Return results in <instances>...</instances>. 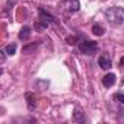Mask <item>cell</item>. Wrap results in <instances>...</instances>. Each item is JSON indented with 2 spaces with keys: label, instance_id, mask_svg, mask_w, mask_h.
Returning <instances> with one entry per match:
<instances>
[{
  "label": "cell",
  "instance_id": "15",
  "mask_svg": "<svg viewBox=\"0 0 124 124\" xmlns=\"http://www.w3.org/2000/svg\"><path fill=\"white\" fill-rule=\"evenodd\" d=\"M123 83H124V79H123Z\"/></svg>",
  "mask_w": 124,
  "mask_h": 124
},
{
  "label": "cell",
  "instance_id": "1",
  "mask_svg": "<svg viewBox=\"0 0 124 124\" xmlns=\"http://www.w3.org/2000/svg\"><path fill=\"white\" fill-rule=\"evenodd\" d=\"M105 18L111 25H121L124 22V9L123 8H109L105 12Z\"/></svg>",
  "mask_w": 124,
  "mask_h": 124
},
{
  "label": "cell",
  "instance_id": "3",
  "mask_svg": "<svg viewBox=\"0 0 124 124\" xmlns=\"http://www.w3.org/2000/svg\"><path fill=\"white\" fill-rule=\"evenodd\" d=\"M61 8L67 12H78L80 9V3H79V0H64L61 3Z\"/></svg>",
  "mask_w": 124,
  "mask_h": 124
},
{
  "label": "cell",
  "instance_id": "7",
  "mask_svg": "<svg viewBox=\"0 0 124 124\" xmlns=\"http://www.w3.org/2000/svg\"><path fill=\"white\" fill-rule=\"evenodd\" d=\"M25 98H26V104H28V108L29 109H34L35 105H37V101H35V95L31 93V92H26L25 93Z\"/></svg>",
  "mask_w": 124,
  "mask_h": 124
},
{
  "label": "cell",
  "instance_id": "2",
  "mask_svg": "<svg viewBox=\"0 0 124 124\" xmlns=\"http://www.w3.org/2000/svg\"><path fill=\"white\" fill-rule=\"evenodd\" d=\"M79 51L85 55H92L98 51V42H95V41H79Z\"/></svg>",
  "mask_w": 124,
  "mask_h": 124
},
{
  "label": "cell",
  "instance_id": "8",
  "mask_svg": "<svg viewBox=\"0 0 124 124\" xmlns=\"http://www.w3.org/2000/svg\"><path fill=\"white\" fill-rule=\"evenodd\" d=\"M73 121H75V123H85L86 118H85L83 111H80V109H75V112H73Z\"/></svg>",
  "mask_w": 124,
  "mask_h": 124
},
{
  "label": "cell",
  "instance_id": "9",
  "mask_svg": "<svg viewBox=\"0 0 124 124\" xmlns=\"http://www.w3.org/2000/svg\"><path fill=\"white\" fill-rule=\"evenodd\" d=\"M18 37H19V39H23V41L28 39V38L31 37V28H29V26H23V28L19 31V35H18Z\"/></svg>",
  "mask_w": 124,
  "mask_h": 124
},
{
  "label": "cell",
  "instance_id": "5",
  "mask_svg": "<svg viewBox=\"0 0 124 124\" xmlns=\"http://www.w3.org/2000/svg\"><path fill=\"white\" fill-rule=\"evenodd\" d=\"M39 21H42L44 23H54L55 22V18L53 15H50L48 12L44 10V8H39Z\"/></svg>",
  "mask_w": 124,
  "mask_h": 124
},
{
  "label": "cell",
  "instance_id": "4",
  "mask_svg": "<svg viewBox=\"0 0 124 124\" xmlns=\"http://www.w3.org/2000/svg\"><path fill=\"white\" fill-rule=\"evenodd\" d=\"M98 64H99V67L104 69V70L111 69V57H109V54H102V55L98 58Z\"/></svg>",
  "mask_w": 124,
  "mask_h": 124
},
{
  "label": "cell",
  "instance_id": "10",
  "mask_svg": "<svg viewBox=\"0 0 124 124\" xmlns=\"http://www.w3.org/2000/svg\"><path fill=\"white\" fill-rule=\"evenodd\" d=\"M16 48H18V45H16L15 42H12V44H9V45L5 48V51H6V54H9V55H13V54L16 53Z\"/></svg>",
  "mask_w": 124,
  "mask_h": 124
},
{
  "label": "cell",
  "instance_id": "6",
  "mask_svg": "<svg viewBox=\"0 0 124 124\" xmlns=\"http://www.w3.org/2000/svg\"><path fill=\"white\" fill-rule=\"evenodd\" d=\"M114 83H115V75H114V73H108V75L104 76V79H102V85H104L105 88H111Z\"/></svg>",
  "mask_w": 124,
  "mask_h": 124
},
{
  "label": "cell",
  "instance_id": "13",
  "mask_svg": "<svg viewBox=\"0 0 124 124\" xmlns=\"http://www.w3.org/2000/svg\"><path fill=\"white\" fill-rule=\"evenodd\" d=\"M0 54H2V63H3V61L6 60V55H5V54H6V51H5V50H3V51H0Z\"/></svg>",
  "mask_w": 124,
  "mask_h": 124
},
{
  "label": "cell",
  "instance_id": "14",
  "mask_svg": "<svg viewBox=\"0 0 124 124\" xmlns=\"http://www.w3.org/2000/svg\"><path fill=\"white\" fill-rule=\"evenodd\" d=\"M120 66H121V67H124V57L120 60Z\"/></svg>",
  "mask_w": 124,
  "mask_h": 124
},
{
  "label": "cell",
  "instance_id": "11",
  "mask_svg": "<svg viewBox=\"0 0 124 124\" xmlns=\"http://www.w3.org/2000/svg\"><path fill=\"white\" fill-rule=\"evenodd\" d=\"M92 32L95 34V35H98V37H101L102 34H104V29L98 25V23H93V26H92Z\"/></svg>",
  "mask_w": 124,
  "mask_h": 124
},
{
  "label": "cell",
  "instance_id": "12",
  "mask_svg": "<svg viewBox=\"0 0 124 124\" xmlns=\"http://www.w3.org/2000/svg\"><path fill=\"white\" fill-rule=\"evenodd\" d=\"M115 99H117V101H120L121 104H124V93H123V92L115 93Z\"/></svg>",
  "mask_w": 124,
  "mask_h": 124
}]
</instances>
